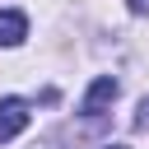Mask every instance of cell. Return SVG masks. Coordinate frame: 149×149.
Returning <instances> with one entry per match:
<instances>
[{
	"instance_id": "2",
	"label": "cell",
	"mask_w": 149,
	"mask_h": 149,
	"mask_svg": "<svg viewBox=\"0 0 149 149\" xmlns=\"http://www.w3.org/2000/svg\"><path fill=\"white\" fill-rule=\"evenodd\" d=\"M28 116H33V112H28L23 98H5V102H0V144H9V140L28 126Z\"/></svg>"
},
{
	"instance_id": "3",
	"label": "cell",
	"mask_w": 149,
	"mask_h": 149,
	"mask_svg": "<svg viewBox=\"0 0 149 149\" xmlns=\"http://www.w3.org/2000/svg\"><path fill=\"white\" fill-rule=\"evenodd\" d=\"M28 37V19L19 9H0V47H19Z\"/></svg>"
},
{
	"instance_id": "5",
	"label": "cell",
	"mask_w": 149,
	"mask_h": 149,
	"mask_svg": "<svg viewBox=\"0 0 149 149\" xmlns=\"http://www.w3.org/2000/svg\"><path fill=\"white\" fill-rule=\"evenodd\" d=\"M130 5V14H149V0H126Z\"/></svg>"
},
{
	"instance_id": "1",
	"label": "cell",
	"mask_w": 149,
	"mask_h": 149,
	"mask_svg": "<svg viewBox=\"0 0 149 149\" xmlns=\"http://www.w3.org/2000/svg\"><path fill=\"white\" fill-rule=\"evenodd\" d=\"M116 93H121V84H116L112 74H98V79L88 84V93H84L79 112H84V116H102V107H107V102H116Z\"/></svg>"
},
{
	"instance_id": "4",
	"label": "cell",
	"mask_w": 149,
	"mask_h": 149,
	"mask_svg": "<svg viewBox=\"0 0 149 149\" xmlns=\"http://www.w3.org/2000/svg\"><path fill=\"white\" fill-rule=\"evenodd\" d=\"M135 126L149 130V98H140V112H135Z\"/></svg>"
},
{
	"instance_id": "6",
	"label": "cell",
	"mask_w": 149,
	"mask_h": 149,
	"mask_svg": "<svg viewBox=\"0 0 149 149\" xmlns=\"http://www.w3.org/2000/svg\"><path fill=\"white\" fill-rule=\"evenodd\" d=\"M107 149H126V144H107Z\"/></svg>"
}]
</instances>
